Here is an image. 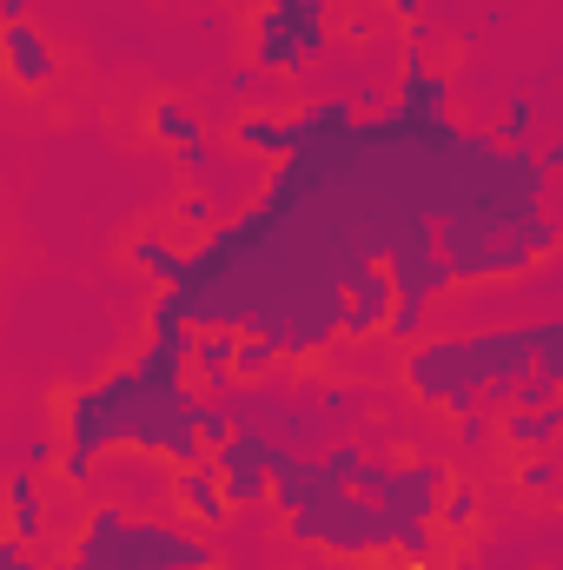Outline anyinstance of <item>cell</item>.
Returning a JSON list of instances; mask_svg holds the SVG:
<instances>
[{"instance_id":"obj_9","label":"cell","mask_w":563,"mask_h":570,"mask_svg":"<svg viewBox=\"0 0 563 570\" xmlns=\"http://www.w3.org/2000/svg\"><path fill=\"white\" fill-rule=\"evenodd\" d=\"M60 425H67V438H60V444L87 451L93 464L113 451V444H107V425H100V399H93V385H73V392L60 399Z\"/></svg>"},{"instance_id":"obj_21","label":"cell","mask_w":563,"mask_h":570,"mask_svg":"<svg viewBox=\"0 0 563 570\" xmlns=\"http://www.w3.org/2000/svg\"><path fill=\"white\" fill-rule=\"evenodd\" d=\"M172 226L206 239V233L219 226V206H213V193H199V186H192V193H179V199H172Z\"/></svg>"},{"instance_id":"obj_35","label":"cell","mask_w":563,"mask_h":570,"mask_svg":"<svg viewBox=\"0 0 563 570\" xmlns=\"http://www.w3.org/2000/svg\"><path fill=\"white\" fill-rule=\"evenodd\" d=\"M199 570H226V564H199Z\"/></svg>"},{"instance_id":"obj_27","label":"cell","mask_w":563,"mask_h":570,"mask_svg":"<svg viewBox=\"0 0 563 570\" xmlns=\"http://www.w3.org/2000/svg\"><path fill=\"white\" fill-rule=\"evenodd\" d=\"M172 159H179V173H186V179H219V159H213V146H206V140L172 146Z\"/></svg>"},{"instance_id":"obj_19","label":"cell","mask_w":563,"mask_h":570,"mask_svg":"<svg viewBox=\"0 0 563 570\" xmlns=\"http://www.w3.org/2000/svg\"><path fill=\"white\" fill-rule=\"evenodd\" d=\"M365 405H372V392L365 385H318V419L338 431H358L365 425Z\"/></svg>"},{"instance_id":"obj_33","label":"cell","mask_w":563,"mask_h":570,"mask_svg":"<svg viewBox=\"0 0 563 570\" xmlns=\"http://www.w3.org/2000/svg\"><path fill=\"white\" fill-rule=\"evenodd\" d=\"M451 570H477V558H457V564H451Z\"/></svg>"},{"instance_id":"obj_2","label":"cell","mask_w":563,"mask_h":570,"mask_svg":"<svg viewBox=\"0 0 563 570\" xmlns=\"http://www.w3.org/2000/svg\"><path fill=\"white\" fill-rule=\"evenodd\" d=\"M273 451H279V438L259 425H233L226 444H213V471H219V498H226V511L239 518V511H253V504H266V471H273Z\"/></svg>"},{"instance_id":"obj_23","label":"cell","mask_w":563,"mask_h":570,"mask_svg":"<svg viewBox=\"0 0 563 570\" xmlns=\"http://www.w3.org/2000/svg\"><path fill=\"white\" fill-rule=\"evenodd\" d=\"M517 239H524V253L544 266V259H557V246H563V233H557V219L551 213H531L524 226H517Z\"/></svg>"},{"instance_id":"obj_13","label":"cell","mask_w":563,"mask_h":570,"mask_svg":"<svg viewBox=\"0 0 563 570\" xmlns=\"http://www.w3.org/2000/svg\"><path fill=\"white\" fill-rule=\"evenodd\" d=\"M146 134L152 140H166V146H192V140H206V127H199V114L179 100V94H152L146 100Z\"/></svg>"},{"instance_id":"obj_8","label":"cell","mask_w":563,"mask_h":570,"mask_svg":"<svg viewBox=\"0 0 563 570\" xmlns=\"http://www.w3.org/2000/svg\"><path fill=\"white\" fill-rule=\"evenodd\" d=\"M392 107H405V114H418V120L451 114V73H431L424 47H405V87H398Z\"/></svg>"},{"instance_id":"obj_18","label":"cell","mask_w":563,"mask_h":570,"mask_svg":"<svg viewBox=\"0 0 563 570\" xmlns=\"http://www.w3.org/2000/svg\"><path fill=\"white\" fill-rule=\"evenodd\" d=\"M233 140L239 153H259V159H285V114H239V127H233Z\"/></svg>"},{"instance_id":"obj_29","label":"cell","mask_w":563,"mask_h":570,"mask_svg":"<svg viewBox=\"0 0 563 570\" xmlns=\"http://www.w3.org/2000/svg\"><path fill=\"white\" fill-rule=\"evenodd\" d=\"M0 570H47V564H40L20 538H7V531H0Z\"/></svg>"},{"instance_id":"obj_30","label":"cell","mask_w":563,"mask_h":570,"mask_svg":"<svg viewBox=\"0 0 563 570\" xmlns=\"http://www.w3.org/2000/svg\"><path fill=\"white\" fill-rule=\"evenodd\" d=\"M385 13H392V20H405V27H418V20H424V0H385Z\"/></svg>"},{"instance_id":"obj_7","label":"cell","mask_w":563,"mask_h":570,"mask_svg":"<svg viewBox=\"0 0 563 570\" xmlns=\"http://www.w3.org/2000/svg\"><path fill=\"white\" fill-rule=\"evenodd\" d=\"M0 511H7V538H20L27 551H40L47 544V491H40V471H7L0 478Z\"/></svg>"},{"instance_id":"obj_28","label":"cell","mask_w":563,"mask_h":570,"mask_svg":"<svg viewBox=\"0 0 563 570\" xmlns=\"http://www.w3.org/2000/svg\"><path fill=\"white\" fill-rule=\"evenodd\" d=\"M53 464H60V478H67V484H93V471H100V464H93L87 451H73V444H60V458H53Z\"/></svg>"},{"instance_id":"obj_12","label":"cell","mask_w":563,"mask_h":570,"mask_svg":"<svg viewBox=\"0 0 563 570\" xmlns=\"http://www.w3.org/2000/svg\"><path fill=\"white\" fill-rule=\"evenodd\" d=\"M127 266L152 285H179V266H186V253H179V239L166 233V226H152V233H134L127 239Z\"/></svg>"},{"instance_id":"obj_36","label":"cell","mask_w":563,"mask_h":570,"mask_svg":"<svg viewBox=\"0 0 563 570\" xmlns=\"http://www.w3.org/2000/svg\"><path fill=\"white\" fill-rule=\"evenodd\" d=\"M332 570H352V564H332Z\"/></svg>"},{"instance_id":"obj_14","label":"cell","mask_w":563,"mask_h":570,"mask_svg":"<svg viewBox=\"0 0 563 570\" xmlns=\"http://www.w3.org/2000/svg\"><path fill=\"white\" fill-rule=\"evenodd\" d=\"M477 518H484V491H477V484H444V498H437L431 524H437L451 544H464V538L477 531Z\"/></svg>"},{"instance_id":"obj_1","label":"cell","mask_w":563,"mask_h":570,"mask_svg":"<svg viewBox=\"0 0 563 570\" xmlns=\"http://www.w3.org/2000/svg\"><path fill=\"white\" fill-rule=\"evenodd\" d=\"M398 379H405V392H412L418 405L444 412V419L477 412V385H471V372H464V332H451V338H424V345H405Z\"/></svg>"},{"instance_id":"obj_22","label":"cell","mask_w":563,"mask_h":570,"mask_svg":"<svg viewBox=\"0 0 563 570\" xmlns=\"http://www.w3.org/2000/svg\"><path fill=\"white\" fill-rule=\"evenodd\" d=\"M233 425H239V419H233V405H226V399H192V431H199V444H206V451H213V444H226Z\"/></svg>"},{"instance_id":"obj_6","label":"cell","mask_w":563,"mask_h":570,"mask_svg":"<svg viewBox=\"0 0 563 570\" xmlns=\"http://www.w3.org/2000/svg\"><path fill=\"white\" fill-rule=\"evenodd\" d=\"M166 498H172V504L186 511V524H192V531H206V538L233 524V511H226V498H219V471H213V458H206V464L172 471V478H166Z\"/></svg>"},{"instance_id":"obj_17","label":"cell","mask_w":563,"mask_h":570,"mask_svg":"<svg viewBox=\"0 0 563 570\" xmlns=\"http://www.w3.org/2000/svg\"><path fill=\"white\" fill-rule=\"evenodd\" d=\"M424 325H431V298L398 292V298H392V312H385V325H378V338L405 352V345H418V338H424Z\"/></svg>"},{"instance_id":"obj_10","label":"cell","mask_w":563,"mask_h":570,"mask_svg":"<svg viewBox=\"0 0 563 570\" xmlns=\"http://www.w3.org/2000/svg\"><path fill=\"white\" fill-rule=\"evenodd\" d=\"M563 431V405H531V412H497V438L511 444V458L524 451H551Z\"/></svg>"},{"instance_id":"obj_26","label":"cell","mask_w":563,"mask_h":570,"mask_svg":"<svg viewBox=\"0 0 563 570\" xmlns=\"http://www.w3.org/2000/svg\"><path fill=\"white\" fill-rule=\"evenodd\" d=\"M451 431H457V451H484L491 438H497V419L477 405V412H464V419H451Z\"/></svg>"},{"instance_id":"obj_15","label":"cell","mask_w":563,"mask_h":570,"mask_svg":"<svg viewBox=\"0 0 563 570\" xmlns=\"http://www.w3.org/2000/svg\"><path fill=\"white\" fill-rule=\"evenodd\" d=\"M285 20H292L298 60H325V47H332V0H292Z\"/></svg>"},{"instance_id":"obj_11","label":"cell","mask_w":563,"mask_h":570,"mask_svg":"<svg viewBox=\"0 0 563 570\" xmlns=\"http://www.w3.org/2000/svg\"><path fill=\"white\" fill-rule=\"evenodd\" d=\"M298 67V47H292V20L285 7L253 13V73H292Z\"/></svg>"},{"instance_id":"obj_5","label":"cell","mask_w":563,"mask_h":570,"mask_svg":"<svg viewBox=\"0 0 563 570\" xmlns=\"http://www.w3.org/2000/svg\"><path fill=\"white\" fill-rule=\"evenodd\" d=\"M392 279H385V266H358L345 292H338V338H352V345H365V338H378V325H385V312H392Z\"/></svg>"},{"instance_id":"obj_16","label":"cell","mask_w":563,"mask_h":570,"mask_svg":"<svg viewBox=\"0 0 563 570\" xmlns=\"http://www.w3.org/2000/svg\"><path fill=\"white\" fill-rule=\"evenodd\" d=\"M511 491L531 498V504H551V498H557V458H551V451H524V458L511 464Z\"/></svg>"},{"instance_id":"obj_20","label":"cell","mask_w":563,"mask_h":570,"mask_svg":"<svg viewBox=\"0 0 563 570\" xmlns=\"http://www.w3.org/2000/svg\"><path fill=\"white\" fill-rule=\"evenodd\" d=\"M285 365V352L273 345V338H259V332H239V345H233V379H273Z\"/></svg>"},{"instance_id":"obj_34","label":"cell","mask_w":563,"mask_h":570,"mask_svg":"<svg viewBox=\"0 0 563 570\" xmlns=\"http://www.w3.org/2000/svg\"><path fill=\"white\" fill-rule=\"evenodd\" d=\"M266 7H292V0H266Z\"/></svg>"},{"instance_id":"obj_4","label":"cell","mask_w":563,"mask_h":570,"mask_svg":"<svg viewBox=\"0 0 563 570\" xmlns=\"http://www.w3.org/2000/svg\"><path fill=\"white\" fill-rule=\"evenodd\" d=\"M444 484H451V471H444V464H431V458L392 464V478H385V491H378V511H385V518H398V524H431V511H437Z\"/></svg>"},{"instance_id":"obj_3","label":"cell","mask_w":563,"mask_h":570,"mask_svg":"<svg viewBox=\"0 0 563 570\" xmlns=\"http://www.w3.org/2000/svg\"><path fill=\"white\" fill-rule=\"evenodd\" d=\"M0 73L20 94H47L53 73H60V53H53V40L33 20H0Z\"/></svg>"},{"instance_id":"obj_31","label":"cell","mask_w":563,"mask_h":570,"mask_svg":"<svg viewBox=\"0 0 563 570\" xmlns=\"http://www.w3.org/2000/svg\"><path fill=\"white\" fill-rule=\"evenodd\" d=\"M53 458H60V444H33V458H27V471H47Z\"/></svg>"},{"instance_id":"obj_24","label":"cell","mask_w":563,"mask_h":570,"mask_svg":"<svg viewBox=\"0 0 563 570\" xmlns=\"http://www.w3.org/2000/svg\"><path fill=\"white\" fill-rule=\"evenodd\" d=\"M531 134H537V100H531V94H511L497 140H504V146H531Z\"/></svg>"},{"instance_id":"obj_32","label":"cell","mask_w":563,"mask_h":570,"mask_svg":"<svg viewBox=\"0 0 563 570\" xmlns=\"http://www.w3.org/2000/svg\"><path fill=\"white\" fill-rule=\"evenodd\" d=\"M0 20H27V0H0Z\"/></svg>"},{"instance_id":"obj_25","label":"cell","mask_w":563,"mask_h":570,"mask_svg":"<svg viewBox=\"0 0 563 570\" xmlns=\"http://www.w3.org/2000/svg\"><path fill=\"white\" fill-rule=\"evenodd\" d=\"M358 464H365V451H358V444H325V451H318V471H325L332 484H352V478H358Z\"/></svg>"}]
</instances>
